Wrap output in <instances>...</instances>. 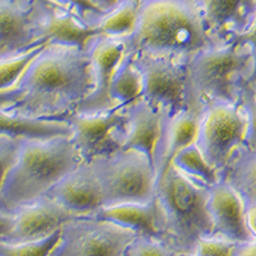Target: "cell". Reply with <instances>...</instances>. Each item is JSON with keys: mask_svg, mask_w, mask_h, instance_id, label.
I'll list each match as a JSON object with an SVG mask.
<instances>
[{"mask_svg": "<svg viewBox=\"0 0 256 256\" xmlns=\"http://www.w3.org/2000/svg\"><path fill=\"white\" fill-rule=\"evenodd\" d=\"M132 54L134 66L140 70L142 77L141 98L160 110L173 113L187 109V64L144 52Z\"/></svg>", "mask_w": 256, "mask_h": 256, "instance_id": "obj_9", "label": "cell"}, {"mask_svg": "<svg viewBox=\"0 0 256 256\" xmlns=\"http://www.w3.org/2000/svg\"><path fill=\"white\" fill-rule=\"evenodd\" d=\"M246 134L248 120L240 100L234 104L214 102L201 113L195 144L208 164L220 176L233 152L244 145Z\"/></svg>", "mask_w": 256, "mask_h": 256, "instance_id": "obj_7", "label": "cell"}, {"mask_svg": "<svg viewBox=\"0 0 256 256\" xmlns=\"http://www.w3.org/2000/svg\"><path fill=\"white\" fill-rule=\"evenodd\" d=\"M237 242L216 237H204L196 244L194 256H237Z\"/></svg>", "mask_w": 256, "mask_h": 256, "instance_id": "obj_32", "label": "cell"}, {"mask_svg": "<svg viewBox=\"0 0 256 256\" xmlns=\"http://www.w3.org/2000/svg\"><path fill=\"white\" fill-rule=\"evenodd\" d=\"M62 6L67 8L77 16L84 24L91 27H98L105 12H102L92 0H56Z\"/></svg>", "mask_w": 256, "mask_h": 256, "instance_id": "obj_30", "label": "cell"}, {"mask_svg": "<svg viewBox=\"0 0 256 256\" xmlns=\"http://www.w3.org/2000/svg\"><path fill=\"white\" fill-rule=\"evenodd\" d=\"M72 218L74 216L56 201L41 196L16 212L12 232L0 237V242L16 244L40 241L60 230L62 226Z\"/></svg>", "mask_w": 256, "mask_h": 256, "instance_id": "obj_16", "label": "cell"}, {"mask_svg": "<svg viewBox=\"0 0 256 256\" xmlns=\"http://www.w3.org/2000/svg\"><path fill=\"white\" fill-rule=\"evenodd\" d=\"M0 136L16 140H48L70 137L72 127L67 118H36L0 110Z\"/></svg>", "mask_w": 256, "mask_h": 256, "instance_id": "obj_21", "label": "cell"}, {"mask_svg": "<svg viewBox=\"0 0 256 256\" xmlns=\"http://www.w3.org/2000/svg\"><path fill=\"white\" fill-rule=\"evenodd\" d=\"M110 96L116 105H128L142 96V77L134 62V54L124 52L112 77Z\"/></svg>", "mask_w": 256, "mask_h": 256, "instance_id": "obj_23", "label": "cell"}, {"mask_svg": "<svg viewBox=\"0 0 256 256\" xmlns=\"http://www.w3.org/2000/svg\"><path fill=\"white\" fill-rule=\"evenodd\" d=\"M82 160L70 137L20 140L14 164L9 169L0 196L10 214L44 196Z\"/></svg>", "mask_w": 256, "mask_h": 256, "instance_id": "obj_3", "label": "cell"}, {"mask_svg": "<svg viewBox=\"0 0 256 256\" xmlns=\"http://www.w3.org/2000/svg\"><path fill=\"white\" fill-rule=\"evenodd\" d=\"M126 120V105L92 116L70 114L67 120L72 127L70 141L81 160L88 162L122 148Z\"/></svg>", "mask_w": 256, "mask_h": 256, "instance_id": "obj_10", "label": "cell"}, {"mask_svg": "<svg viewBox=\"0 0 256 256\" xmlns=\"http://www.w3.org/2000/svg\"><path fill=\"white\" fill-rule=\"evenodd\" d=\"M120 40L124 52L184 64L201 50L219 45L208 34L192 0H141L134 31Z\"/></svg>", "mask_w": 256, "mask_h": 256, "instance_id": "obj_2", "label": "cell"}, {"mask_svg": "<svg viewBox=\"0 0 256 256\" xmlns=\"http://www.w3.org/2000/svg\"><path fill=\"white\" fill-rule=\"evenodd\" d=\"M38 35L49 44L88 50L90 41L102 32L84 24L67 8L41 3Z\"/></svg>", "mask_w": 256, "mask_h": 256, "instance_id": "obj_18", "label": "cell"}, {"mask_svg": "<svg viewBox=\"0 0 256 256\" xmlns=\"http://www.w3.org/2000/svg\"><path fill=\"white\" fill-rule=\"evenodd\" d=\"M88 50L92 66L94 90L73 113L92 116L118 106L110 96V84L114 70L124 54V45L120 38L98 35L90 41Z\"/></svg>", "mask_w": 256, "mask_h": 256, "instance_id": "obj_12", "label": "cell"}, {"mask_svg": "<svg viewBox=\"0 0 256 256\" xmlns=\"http://www.w3.org/2000/svg\"><path fill=\"white\" fill-rule=\"evenodd\" d=\"M209 188L173 164L156 184L155 198L163 216L166 242L178 252L194 256L198 240L212 236Z\"/></svg>", "mask_w": 256, "mask_h": 256, "instance_id": "obj_5", "label": "cell"}, {"mask_svg": "<svg viewBox=\"0 0 256 256\" xmlns=\"http://www.w3.org/2000/svg\"><path fill=\"white\" fill-rule=\"evenodd\" d=\"M14 227V216L0 212V237H4L12 232Z\"/></svg>", "mask_w": 256, "mask_h": 256, "instance_id": "obj_34", "label": "cell"}, {"mask_svg": "<svg viewBox=\"0 0 256 256\" xmlns=\"http://www.w3.org/2000/svg\"><path fill=\"white\" fill-rule=\"evenodd\" d=\"M140 0H122L118 6L105 13L98 24L102 35L123 38L134 31L138 16Z\"/></svg>", "mask_w": 256, "mask_h": 256, "instance_id": "obj_24", "label": "cell"}, {"mask_svg": "<svg viewBox=\"0 0 256 256\" xmlns=\"http://www.w3.org/2000/svg\"><path fill=\"white\" fill-rule=\"evenodd\" d=\"M123 256H191L178 252L170 248L166 242L152 237L138 236L136 234L134 240L126 248Z\"/></svg>", "mask_w": 256, "mask_h": 256, "instance_id": "obj_28", "label": "cell"}, {"mask_svg": "<svg viewBox=\"0 0 256 256\" xmlns=\"http://www.w3.org/2000/svg\"><path fill=\"white\" fill-rule=\"evenodd\" d=\"M252 70V52L246 45L228 42L201 50L187 63V110L200 116L210 104L237 102Z\"/></svg>", "mask_w": 256, "mask_h": 256, "instance_id": "obj_4", "label": "cell"}, {"mask_svg": "<svg viewBox=\"0 0 256 256\" xmlns=\"http://www.w3.org/2000/svg\"><path fill=\"white\" fill-rule=\"evenodd\" d=\"M237 256H256V241L250 244H238Z\"/></svg>", "mask_w": 256, "mask_h": 256, "instance_id": "obj_36", "label": "cell"}, {"mask_svg": "<svg viewBox=\"0 0 256 256\" xmlns=\"http://www.w3.org/2000/svg\"><path fill=\"white\" fill-rule=\"evenodd\" d=\"M244 208H246V220H248V226L256 238V202L246 204Z\"/></svg>", "mask_w": 256, "mask_h": 256, "instance_id": "obj_35", "label": "cell"}, {"mask_svg": "<svg viewBox=\"0 0 256 256\" xmlns=\"http://www.w3.org/2000/svg\"><path fill=\"white\" fill-rule=\"evenodd\" d=\"M136 233L95 216H74L60 227L49 256H123Z\"/></svg>", "mask_w": 256, "mask_h": 256, "instance_id": "obj_8", "label": "cell"}, {"mask_svg": "<svg viewBox=\"0 0 256 256\" xmlns=\"http://www.w3.org/2000/svg\"><path fill=\"white\" fill-rule=\"evenodd\" d=\"M238 100L248 120L244 146L256 152V81L244 82Z\"/></svg>", "mask_w": 256, "mask_h": 256, "instance_id": "obj_29", "label": "cell"}, {"mask_svg": "<svg viewBox=\"0 0 256 256\" xmlns=\"http://www.w3.org/2000/svg\"><path fill=\"white\" fill-rule=\"evenodd\" d=\"M126 109L127 120L120 148L138 150L148 155L152 163V155L159 138L164 110L154 108L142 98L126 105Z\"/></svg>", "mask_w": 256, "mask_h": 256, "instance_id": "obj_19", "label": "cell"}, {"mask_svg": "<svg viewBox=\"0 0 256 256\" xmlns=\"http://www.w3.org/2000/svg\"><path fill=\"white\" fill-rule=\"evenodd\" d=\"M200 116L187 109L164 112L160 134L152 155V166L156 184L173 164L176 155L187 146L196 142Z\"/></svg>", "mask_w": 256, "mask_h": 256, "instance_id": "obj_17", "label": "cell"}, {"mask_svg": "<svg viewBox=\"0 0 256 256\" xmlns=\"http://www.w3.org/2000/svg\"><path fill=\"white\" fill-rule=\"evenodd\" d=\"M173 166H177L184 174L195 178L208 186H212L220 180L218 170L208 164L196 144L180 150L173 159Z\"/></svg>", "mask_w": 256, "mask_h": 256, "instance_id": "obj_25", "label": "cell"}, {"mask_svg": "<svg viewBox=\"0 0 256 256\" xmlns=\"http://www.w3.org/2000/svg\"><path fill=\"white\" fill-rule=\"evenodd\" d=\"M208 212L212 218V236L237 244L256 241L246 220L244 202L223 180L210 186Z\"/></svg>", "mask_w": 256, "mask_h": 256, "instance_id": "obj_14", "label": "cell"}, {"mask_svg": "<svg viewBox=\"0 0 256 256\" xmlns=\"http://www.w3.org/2000/svg\"><path fill=\"white\" fill-rule=\"evenodd\" d=\"M18 144H20V140L6 136H0V191H2V186H3V182L8 174L9 169L12 168L16 159H17ZM0 212L10 214L4 205L2 196H0ZM10 216H13V214H10Z\"/></svg>", "mask_w": 256, "mask_h": 256, "instance_id": "obj_31", "label": "cell"}, {"mask_svg": "<svg viewBox=\"0 0 256 256\" xmlns=\"http://www.w3.org/2000/svg\"><path fill=\"white\" fill-rule=\"evenodd\" d=\"M45 45L46 44L40 45V46L30 50V52H24L17 58L9 59V60L0 63V92L14 88L18 80L20 78L26 68L30 66V63L35 59V56L41 50L44 49Z\"/></svg>", "mask_w": 256, "mask_h": 256, "instance_id": "obj_26", "label": "cell"}, {"mask_svg": "<svg viewBox=\"0 0 256 256\" xmlns=\"http://www.w3.org/2000/svg\"><path fill=\"white\" fill-rule=\"evenodd\" d=\"M60 237V230L40 241L24 244H4L0 242V256H49Z\"/></svg>", "mask_w": 256, "mask_h": 256, "instance_id": "obj_27", "label": "cell"}, {"mask_svg": "<svg viewBox=\"0 0 256 256\" xmlns=\"http://www.w3.org/2000/svg\"><path fill=\"white\" fill-rule=\"evenodd\" d=\"M41 3L38 0H0V63L48 44L38 35Z\"/></svg>", "mask_w": 256, "mask_h": 256, "instance_id": "obj_11", "label": "cell"}, {"mask_svg": "<svg viewBox=\"0 0 256 256\" xmlns=\"http://www.w3.org/2000/svg\"><path fill=\"white\" fill-rule=\"evenodd\" d=\"M140 2H141V0H140Z\"/></svg>", "mask_w": 256, "mask_h": 256, "instance_id": "obj_39", "label": "cell"}, {"mask_svg": "<svg viewBox=\"0 0 256 256\" xmlns=\"http://www.w3.org/2000/svg\"><path fill=\"white\" fill-rule=\"evenodd\" d=\"M91 216L120 224L134 230L138 236L152 237L166 242L163 216L155 196L142 204H122L102 208Z\"/></svg>", "mask_w": 256, "mask_h": 256, "instance_id": "obj_20", "label": "cell"}, {"mask_svg": "<svg viewBox=\"0 0 256 256\" xmlns=\"http://www.w3.org/2000/svg\"><path fill=\"white\" fill-rule=\"evenodd\" d=\"M230 42H236L238 45H246V46L250 48L254 56V70L248 81H256V18L248 31L242 34V35L233 38Z\"/></svg>", "mask_w": 256, "mask_h": 256, "instance_id": "obj_33", "label": "cell"}, {"mask_svg": "<svg viewBox=\"0 0 256 256\" xmlns=\"http://www.w3.org/2000/svg\"><path fill=\"white\" fill-rule=\"evenodd\" d=\"M220 180H226L244 200V205L256 202V152L240 146L233 152L220 172Z\"/></svg>", "mask_w": 256, "mask_h": 256, "instance_id": "obj_22", "label": "cell"}, {"mask_svg": "<svg viewBox=\"0 0 256 256\" xmlns=\"http://www.w3.org/2000/svg\"><path fill=\"white\" fill-rule=\"evenodd\" d=\"M14 88L24 95L6 112L36 118H67L94 90L88 50L48 42Z\"/></svg>", "mask_w": 256, "mask_h": 256, "instance_id": "obj_1", "label": "cell"}, {"mask_svg": "<svg viewBox=\"0 0 256 256\" xmlns=\"http://www.w3.org/2000/svg\"><path fill=\"white\" fill-rule=\"evenodd\" d=\"M38 2H42V3H46V4H54V6H62L60 4H58L56 2V0H38ZM64 8V6H63Z\"/></svg>", "mask_w": 256, "mask_h": 256, "instance_id": "obj_38", "label": "cell"}, {"mask_svg": "<svg viewBox=\"0 0 256 256\" xmlns=\"http://www.w3.org/2000/svg\"><path fill=\"white\" fill-rule=\"evenodd\" d=\"M44 196L56 201L74 216H94L104 208V194L95 169L84 162L52 184Z\"/></svg>", "mask_w": 256, "mask_h": 256, "instance_id": "obj_13", "label": "cell"}, {"mask_svg": "<svg viewBox=\"0 0 256 256\" xmlns=\"http://www.w3.org/2000/svg\"><path fill=\"white\" fill-rule=\"evenodd\" d=\"M208 34L219 45L248 31L256 18V0H192Z\"/></svg>", "mask_w": 256, "mask_h": 256, "instance_id": "obj_15", "label": "cell"}, {"mask_svg": "<svg viewBox=\"0 0 256 256\" xmlns=\"http://www.w3.org/2000/svg\"><path fill=\"white\" fill-rule=\"evenodd\" d=\"M92 2L102 9V12L106 13L110 9H113L116 6H118L122 0H92Z\"/></svg>", "mask_w": 256, "mask_h": 256, "instance_id": "obj_37", "label": "cell"}, {"mask_svg": "<svg viewBox=\"0 0 256 256\" xmlns=\"http://www.w3.org/2000/svg\"><path fill=\"white\" fill-rule=\"evenodd\" d=\"M92 164L104 194V208L148 202L156 192L152 160L134 148H118L88 160Z\"/></svg>", "mask_w": 256, "mask_h": 256, "instance_id": "obj_6", "label": "cell"}]
</instances>
